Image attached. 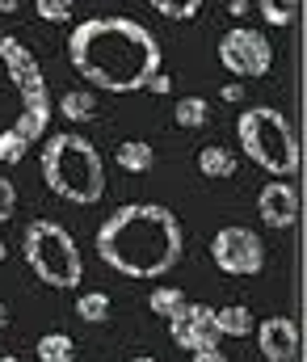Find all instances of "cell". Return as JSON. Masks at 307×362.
Listing matches in <instances>:
<instances>
[{
	"label": "cell",
	"mask_w": 307,
	"mask_h": 362,
	"mask_svg": "<svg viewBox=\"0 0 307 362\" xmlns=\"http://www.w3.org/2000/svg\"><path fill=\"white\" fill-rule=\"evenodd\" d=\"M0 362H21L17 354H0Z\"/></svg>",
	"instance_id": "obj_30"
},
{
	"label": "cell",
	"mask_w": 307,
	"mask_h": 362,
	"mask_svg": "<svg viewBox=\"0 0 307 362\" xmlns=\"http://www.w3.org/2000/svg\"><path fill=\"white\" fill-rule=\"evenodd\" d=\"M257 8H261V17H265V25H291L295 21V13H299V0H257Z\"/></svg>",
	"instance_id": "obj_20"
},
{
	"label": "cell",
	"mask_w": 307,
	"mask_h": 362,
	"mask_svg": "<svg viewBox=\"0 0 307 362\" xmlns=\"http://www.w3.org/2000/svg\"><path fill=\"white\" fill-rule=\"evenodd\" d=\"M169 337L181 346V350H210L219 346V329H215V308L210 303H186L181 316L169 320Z\"/></svg>",
	"instance_id": "obj_9"
},
{
	"label": "cell",
	"mask_w": 307,
	"mask_h": 362,
	"mask_svg": "<svg viewBox=\"0 0 307 362\" xmlns=\"http://www.w3.org/2000/svg\"><path fill=\"white\" fill-rule=\"evenodd\" d=\"M257 333V350L270 362H291L299 354V325L291 316H265L261 325H253Z\"/></svg>",
	"instance_id": "obj_11"
},
{
	"label": "cell",
	"mask_w": 307,
	"mask_h": 362,
	"mask_svg": "<svg viewBox=\"0 0 307 362\" xmlns=\"http://www.w3.org/2000/svg\"><path fill=\"white\" fill-rule=\"evenodd\" d=\"M59 114L68 122H89V118H97V97L89 89H68L59 97Z\"/></svg>",
	"instance_id": "obj_15"
},
{
	"label": "cell",
	"mask_w": 307,
	"mask_h": 362,
	"mask_svg": "<svg viewBox=\"0 0 307 362\" xmlns=\"http://www.w3.org/2000/svg\"><path fill=\"white\" fill-rule=\"evenodd\" d=\"M227 13H231V17H248V0H231Z\"/></svg>",
	"instance_id": "obj_27"
},
{
	"label": "cell",
	"mask_w": 307,
	"mask_h": 362,
	"mask_svg": "<svg viewBox=\"0 0 307 362\" xmlns=\"http://www.w3.org/2000/svg\"><path fill=\"white\" fill-rule=\"evenodd\" d=\"M17 4L21 0H0V13H17Z\"/></svg>",
	"instance_id": "obj_28"
},
{
	"label": "cell",
	"mask_w": 307,
	"mask_h": 362,
	"mask_svg": "<svg viewBox=\"0 0 307 362\" xmlns=\"http://www.w3.org/2000/svg\"><path fill=\"white\" fill-rule=\"evenodd\" d=\"M186 232L160 202H126L97 228V257L126 278H164L181 262Z\"/></svg>",
	"instance_id": "obj_2"
},
{
	"label": "cell",
	"mask_w": 307,
	"mask_h": 362,
	"mask_svg": "<svg viewBox=\"0 0 307 362\" xmlns=\"http://www.w3.org/2000/svg\"><path fill=\"white\" fill-rule=\"evenodd\" d=\"M257 215H261L265 228H278V232L291 228V223L299 219V194H295V185L287 177L265 181L261 194H257Z\"/></svg>",
	"instance_id": "obj_10"
},
{
	"label": "cell",
	"mask_w": 307,
	"mask_h": 362,
	"mask_svg": "<svg viewBox=\"0 0 307 362\" xmlns=\"http://www.w3.org/2000/svg\"><path fill=\"white\" fill-rule=\"evenodd\" d=\"M236 156H231V148H219V144H210V148H203L198 152V173L210 181H227V177H236Z\"/></svg>",
	"instance_id": "obj_13"
},
{
	"label": "cell",
	"mask_w": 307,
	"mask_h": 362,
	"mask_svg": "<svg viewBox=\"0 0 307 362\" xmlns=\"http://www.w3.org/2000/svg\"><path fill=\"white\" fill-rule=\"evenodd\" d=\"M4 253H8V249H4V245H0V262H4Z\"/></svg>",
	"instance_id": "obj_32"
},
{
	"label": "cell",
	"mask_w": 307,
	"mask_h": 362,
	"mask_svg": "<svg viewBox=\"0 0 307 362\" xmlns=\"http://www.w3.org/2000/svg\"><path fill=\"white\" fill-rule=\"evenodd\" d=\"M38 169L51 194L76 202V206H93L105 194V160L93 139L76 135V131H59L42 144Z\"/></svg>",
	"instance_id": "obj_4"
},
{
	"label": "cell",
	"mask_w": 307,
	"mask_h": 362,
	"mask_svg": "<svg viewBox=\"0 0 307 362\" xmlns=\"http://www.w3.org/2000/svg\"><path fill=\"white\" fill-rule=\"evenodd\" d=\"M215 329H219V337H248L253 333V312L244 303L215 308Z\"/></svg>",
	"instance_id": "obj_14"
},
{
	"label": "cell",
	"mask_w": 307,
	"mask_h": 362,
	"mask_svg": "<svg viewBox=\"0 0 307 362\" xmlns=\"http://www.w3.org/2000/svg\"><path fill=\"white\" fill-rule=\"evenodd\" d=\"M51 110L55 101L38 55L21 38L0 34V169L25 160V152L47 139Z\"/></svg>",
	"instance_id": "obj_3"
},
{
	"label": "cell",
	"mask_w": 307,
	"mask_h": 362,
	"mask_svg": "<svg viewBox=\"0 0 307 362\" xmlns=\"http://www.w3.org/2000/svg\"><path fill=\"white\" fill-rule=\"evenodd\" d=\"M206 114H210V105H206L203 97H181V101H177V110H173L177 127H186V131L206 127Z\"/></svg>",
	"instance_id": "obj_19"
},
{
	"label": "cell",
	"mask_w": 307,
	"mask_h": 362,
	"mask_svg": "<svg viewBox=\"0 0 307 362\" xmlns=\"http://www.w3.org/2000/svg\"><path fill=\"white\" fill-rule=\"evenodd\" d=\"M76 316H80L85 325L109 320V295H105V291H80V295H76Z\"/></svg>",
	"instance_id": "obj_18"
},
{
	"label": "cell",
	"mask_w": 307,
	"mask_h": 362,
	"mask_svg": "<svg viewBox=\"0 0 307 362\" xmlns=\"http://www.w3.org/2000/svg\"><path fill=\"white\" fill-rule=\"evenodd\" d=\"M219 97H223L227 105H236V101H244V85H236V81H231V85H223V89H219Z\"/></svg>",
	"instance_id": "obj_26"
},
{
	"label": "cell",
	"mask_w": 307,
	"mask_h": 362,
	"mask_svg": "<svg viewBox=\"0 0 307 362\" xmlns=\"http://www.w3.org/2000/svg\"><path fill=\"white\" fill-rule=\"evenodd\" d=\"M68 59L80 81H93L102 93H139L164 68L156 34L131 17L80 21L68 38Z\"/></svg>",
	"instance_id": "obj_1"
},
{
	"label": "cell",
	"mask_w": 307,
	"mask_h": 362,
	"mask_svg": "<svg viewBox=\"0 0 307 362\" xmlns=\"http://www.w3.org/2000/svg\"><path fill=\"white\" fill-rule=\"evenodd\" d=\"M114 160L122 173H152L156 169V148L148 139H122L114 148Z\"/></svg>",
	"instance_id": "obj_12"
},
{
	"label": "cell",
	"mask_w": 307,
	"mask_h": 362,
	"mask_svg": "<svg viewBox=\"0 0 307 362\" xmlns=\"http://www.w3.org/2000/svg\"><path fill=\"white\" fill-rule=\"evenodd\" d=\"M21 257L30 274L55 291H76L85 278V257L72 240V232L55 219H30L25 236H21Z\"/></svg>",
	"instance_id": "obj_6"
},
{
	"label": "cell",
	"mask_w": 307,
	"mask_h": 362,
	"mask_svg": "<svg viewBox=\"0 0 307 362\" xmlns=\"http://www.w3.org/2000/svg\"><path fill=\"white\" fill-rule=\"evenodd\" d=\"M34 17L47 25H68L72 21V0H34Z\"/></svg>",
	"instance_id": "obj_21"
},
{
	"label": "cell",
	"mask_w": 307,
	"mask_h": 362,
	"mask_svg": "<svg viewBox=\"0 0 307 362\" xmlns=\"http://www.w3.org/2000/svg\"><path fill=\"white\" fill-rule=\"evenodd\" d=\"M219 64H223L231 76H240V81H257V76H265V72L274 68V47L265 42L261 30L236 25V30H227V34L219 38Z\"/></svg>",
	"instance_id": "obj_8"
},
{
	"label": "cell",
	"mask_w": 307,
	"mask_h": 362,
	"mask_svg": "<svg viewBox=\"0 0 307 362\" xmlns=\"http://www.w3.org/2000/svg\"><path fill=\"white\" fill-rule=\"evenodd\" d=\"M160 17H169V21H190V17H198V8H203V0H148Z\"/></svg>",
	"instance_id": "obj_22"
},
{
	"label": "cell",
	"mask_w": 307,
	"mask_h": 362,
	"mask_svg": "<svg viewBox=\"0 0 307 362\" xmlns=\"http://www.w3.org/2000/svg\"><path fill=\"white\" fill-rule=\"evenodd\" d=\"M236 135H240L244 156L257 169H265L274 177H295L299 173V139H295L282 110H274V105L244 110L240 122H236Z\"/></svg>",
	"instance_id": "obj_5"
},
{
	"label": "cell",
	"mask_w": 307,
	"mask_h": 362,
	"mask_svg": "<svg viewBox=\"0 0 307 362\" xmlns=\"http://www.w3.org/2000/svg\"><path fill=\"white\" fill-rule=\"evenodd\" d=\"M186 291L181 286H156L152 295H148V308H152V316H160V320H173V316H181L186 312Z\"/></svg>",
	"instance_id": "obj_16"
},
{
	"label": "cell",
	"mask_w": 307,
	"mask_h": 362,
	"mask_svg": "<svg viewBox=\"0 0 307 362\" xmlns=\"http://www.w3.org/2000/svg\"><path fill=\"white\" fill-rule=\"evenodd\" d=\"M34 350H38V362H72L76 341H72L68 333H42Z\"/></svg>",
	"instance_id": "obj_17"
},
{
	"label": "cell",
	"mask_w": 307,
	"mask_h": 362,
	"mask_svg": "<svg viewBox=\"0 0 307 362\" xmlns=\"http://www.w3.org/2000/svg\"><path fill=\"white\" fill-rule=\"evenodd\" d=\"M0 329H8V308L0 303Z\"/></svg>",
	"instance_id": "obj_29"
},
{
	"label": "cell",
	"mask_w": 307,
	"mask_h": 362,
	"mask_svg": "<svg viewBox=\"0 0 307 362\" xmlns=\"http://www.w3.org/2000/svg\"><path fill=\"white\" fill-rule=\"evenodd\" d=\"M169 89H173V76H169V72L160 68V72H156V76L148 81V93H160V97H164V93H169Z\"/></svg>",
	"instance_id": "obj_24"
},
{
	"label": "cell",
	"mask_w": 307,
	"mask_h": 362,
	"mask_svg": "<svg viewBox=\"0 0 307 362\" xmlns=\"http://www.w3.org/2000/svg\"><path fill=\"white\" fill-rule=\"evenodd\" d=\"M210 262L219 274H231V278H253V274L265 270V245L253 228H240V223H227L210 236Z\"/></svg>",
	"instance_id": "obj_7"
},
{
	"label": "cell",
	"mask_w": 307,
	"mask_h": 362,
	"mask_svg": "<svg viewBox=\"0 0 307 362\" xmlns=\"http://www.w3.org/2000/svg\"><path fill=\"white\" fill-rule=\"evenodd\" d=\"M131 362H156V358H148V354H139V358H131Z\"/></svg>",
	"instance_id": "obj_31"
},
{
	"label": "cell",
	"mask_w": 307,
	"mask_h": 362,
	"mask_svg": "<svg viewBox=\"0 0 307 362\" xmlns=\"http://www.w3.org/2000/svg\"><path fill=\"white\" fill-rule=\"evenodd\" d=\"M190 362H227V354H223L219 346H210V350H194V354H190Z\"/></svg>",
	"instance_id": "obj_25"
},
{
	"label": "cell",
	"mask_w": 307,
	"mask_h": 362,
	"mask_svg": "<svg viewBox=\"0 0 307 362\" xmlns=\"http://www.w3.org/2000/svg\"><path fill=\"white\" fill-rule=\"evenodd\" d=\"M13 211H17V185L8 177H0V223H8Z\"/></svg>",
	"instance_id": "obj_23"
}]
</instances>
